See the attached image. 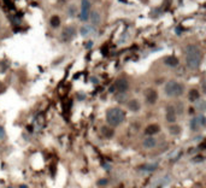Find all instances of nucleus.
<instances>
[{
  "instance_id": "nucleus-20",
  "label": "nucleus",
  "mask_w": 206,
  "mask_h": 188,
  "mask_svg": "<svg viewBox=\"0 0 206 188\" xmlns=\"http://www.w3.org/2000/svg\"><path fill=\"white\" fill-rule=\"evenodd\" d=\"M59 24H60V19H59V17H58V16H53V17L51 18V26L55 27V28H57Z\"/></svg>"
},
{
  "instance_id": "nucleus-22",
  "label": "nucleus",
  "mask_w": 206,
  "mask_h": 188,
  "mask_svg": "<svg viewBox=\"0 0 206 188\" xmlns=\"http://www.w3.org/2000/svg\"><path fill=\"white\" fill-rule=\"evenodd\" d=\"M75 14H76V12H75V6H70L68 10V14L69 16H71V17H74Z\"/></svg>"
},
{
  "instance_id": "nucleus-13",
  "label": "nucleus",
  "mask_w": 206,
  "mask_h": 188,
  "mask_svg": "<svg viewBox=\"0 0 206 188\" xmlns=\"http://www.w3.org/2000/svg\"><path fill=\"white\" fill-rule=\"evenodd\" d=\"M88 19H91L92 26H98V24L100 23V21H101L100 14H99L98 11H92V12H89V18H88Z\"/></svg>"
},
{
  "instance_id": "nucleus-3",
  "label": "nucleus",
  "mask_w": 206,
  "mask_h": 188,
  "mask_svg": "<svg viewBox=\"0 0 206 188\" xmlns=\"http://www.w3.org/2000/svg\"><path fill=\"white\" fill-rule=\"evenodd\" d=\"M184 92V87L181 82L177 81H169L164 86V93L166 97L169 98H179L183 94Z\"/></svg>"
},
{
  "instance_id": "nucleus-17",
  "label": "nucleus",
  "mask_w": 206,
  "mask_h": 188,
  "mask_svg": "<svg viewBox=\"0 0 206 188\" xmlns=\"http://www.w3.org/2000/svg\"><path fill=\"white\" fill-rule=\"evenodd\" d=\"M89 12H91V11H87V10H81V12H80V19H81V21H83V22L88 21V18H89Z\"/></svg>"
},
{
  "instance_id": "nucleus-24",
  "label": "nucleus",
  "mask_w": 206,
  "mask_h": 188,
  "mask_svg": "<svg viewBox=\"0 0 206 188\" xmlns=\"http://www.w3.org/2000/svg\"><path fill=\"white\" fill-rule=\"evenodd\" d=\"M4 138H5V129H4V127L0 126V140H2Z\"/></svg>"
},
{
  "instance_id": "nucleus-14",
  "label": "nucleus",
  "mask_w": 206,
  "mask_h": 188,
  "mask_svg": "<svg viewBox=\"0 0 206 188\" xmlns=\"http://www.w3.org/2000/svg\"><path fill=\"white\" fill-rule=\"evenodd\" d=\"M164 63L170 68H175V66L179 65V59L176 57H174V56H169V57H166L164 59Z\"/></svg>"
},
{
  "instance_id": "nucleus-25",
  "label": "nucleus",
  "mask_w": 206,
  "mask_h": 188,
  "mask_svg": "<svg viewBox=\"0 0 206 188\" xmlns=\"http://www.w3.org/2000/svg\"><path fill=\"white\" fill-rule=\"evenodd\" d=\"M92 46H93V42H92V41H91V42H88V43H87V48H91Z\"/></svg>"
},
{
  "instance_id": "nucleus-21",
  "label": "nucleus",
  "mask_w": 206,
  "mask_h": 188,
  "mask_svg": "<svg viewBox=\"0 0 206 188\" xmlns=\"http://www.w3.org/2000/svg\"><path fill=\"white\" fill-rule=\"evenodd\" d=\"M196 107H198L201 112H204V111H205V101L200 100V99H199V100H198V105H196Z\"/></svg>"
},
{
  "instance_id": "nucleus-16",
  "label": "nucleus",
  "mask_w": 206,
  "mask_h": 188,
  "mask_svg": "<svg viewBox=\"0 0 206 188\" xmlns=\"http://www.w3.org/2000/svg\"><path fill=\"white\" fill-rule=\"evenodd\" d=\"M140 169H141V170H143V171L152 173V171H154V170H157V169H158V164H152V163H148V164H145V165L140 166Z\"/></svg>"
},
{
  "instance_id": "nucleus-10",
  "label": "nucleus",
  "mask_w": 206,
  "mask_h": 188,
  "mask_svg": "<svg viewBox=\"0 0 206 188\" xmlns=\"http://www.w3.org/2000/svg\"><path fill=\"white\" fill-rule=\"evenodd\" d=\"M94 33H95L94 26H84V27L80 28V34H81V36H83V38H86L88 35H92Z\"/></svg>"
},
{
  "instance_id": "nucleus-8",
  "label": "nucleus",
  "mask_w": 206,
  "mask_h": 188,
  "mask_svg": "<svg viewBox=\"0 0 206 188\" xmlns=\"http://www.w3.org/2000/svg\"><path fill=\"white\" fill-rule=\"evenodd\" d=\"M159 131H160V127H159L158 124L153 123V124H150V126L145 129V134H146L147 136H154V135L158 134Z\"/></svg>"
},
{
  "instance_id": "nucleus-7",
  "label": "nucleus",
  "mask_w": 206,
  "mask_h": 188,
  "mask_svg": "<svg viewBox=\"0 0 206 188\" xmlns=\"http://www.w3.org/2000/svg\"><path fill=\"white\" fill-rule=\"evenodd\" d=\"M166 121L170 122V123H175L176 119H177V114H176V110L172 107V106H168L166 107Z\"/></svg>"
},
{
  "instance_id": "nucleus-1",
  "label": "nucleus",
  "mask_w": 206,
  "mask_h": 188,
  "mask_svg": "<svg viewBox=\"0 0 206 188\" xmlns=\"http://www.w3.org/2000/svg\"><path fill=\"white\" fill-rule=\"evenodd\" d=\"M186 53V64L191 70H196L200 64H201V59L203 54L200 48L196 45H188L184 50Z\"/></svg>"
},
{
  "instance_id": "nucleus-19",
  "label": "nucleus",
  "mask_w": 206,
  "mask_h": 188,
  "mask_svg": "<svg viewBox=\"0 0 206 188\" xmlns=\"http://www.w3.org/2000/svg\"><path fill=\"white\" fill-rule=\"evenodd\" d=\"M101 130H103V133L105 134L106 138H112L113 136V130L110 129V127H104Z\"/></svg>"
},
{
  "instance_id": "nucleus-4",
  "label": "nucleus",
  "mask_w": 206,
  "mask_h": 188,
  "mask_svg": "<svg viewBox=\"0 0 206 188\" xmlns=\"http://www.w3.org/2000/svg\"><path fill=\"white\" fill-rule=\"evenodd\" d=\"M74 36H75V29H74V27H67L62 31L60 39L64 42H69V41H71V39H74Z\"/></svg>"
},
{
  "instance_id": "nucleus-12",
  "label": "nucleus",
  "mask_w": 206,
  "mask_h": 188,
  "mask_svg": "<svg viewBox=\"0 0 206 188\" xmlns=\"http://www.w3.org/2000/svg\"><path fill=\"white\" fill-rule=\"evenodd\" d=\"M191 129L192 131H199V130L201 129V124H200V118H199V115L195 116V117H193L192 119H191Z\"/></svg>"
},
{
  "instance_id": "nucleus-2",
  "label": "nucleus",
  "mask_w": 206,
  "mask_h": 188,
  "mask_svg": "<svg viewBox=\"0 0 206 188\" xmlns=\"http://www.w3.org/2000/svg\"><path fill=\"white\" fill-rule=\"evenodd\" d=\"M125 119V111L121 107H111L106 112V122L109 127H118Z\"/></svg>"
},
{
  "instance_id": "nucleus-11",
  "label": "nucleus",
  "mask_w": 206,
  "mask_h": 188,
  "mask_svg": "<svg viewBox=\"0 0 206 188\" xmlns=\"http://www.w3.org/2000/svg\"><path fill=\"white\" fill-rule=\"evenodd\" d=\"M157 99H158V94L154 89H148L146 92V101L148 104H154L157 101Z\"/></svg>"
},
{
  "instance_id": "nucleus-5",
  "label": "nucleus",
  "mask_w": 206,
  "mask_h": 188,
  "mask_svg": "<svg viewBox=\"0 0 206 188\" xmlns=\"http://www.w3.org/2000/svg\"><path fill=\"white\" fill-rule=\"evenodd\" d=\"M115 88L119 92V93H125L129 89V82L125 78H119L117 80V82L115 83Z\"/></svg>"
},
{
  "instance_id": "nucleus-23",
  "label": "nucleus",
  "mask_w": 206,
  "mask_h": 188,
  "mask_svg": "<svg viewBox=\"0 0 206 188\" xmlns=\"http://www.w3.org/2000/svg\"><path fill=\"white\" fill-rule=\"evenodd\" d=\"M107 182H109V180H107V178H101V180H99V182H98V183H99L100 186H106V185H107Z\"/></svg>"
},
{
  "instance_id": "nucleus-9",
  "label": "nucleus",
  "mask_w": 206,
  "mask_h": 188,
  "mask_svg": "<svg viewBox=\"0 0 206 188\" xmlns=\"http://www.w3.org/2000/svg\"><path fill=\"white\" fill-rule=\"evenodd\" d=\"M127 107H128L130 111H133V112H137V111L141 109V104H140V101L136 100V99H131V100H129L127 102Z\"/></svg>"
},
{
  "instance_id": "nucleus-6",
  "label": "nucleus",
  "mask_w": 206,
  "mask_h": 188,
  "mask_svg": "<svg viewBox=\"0 0 206 188\" xmlns=\"http://www.w3.org/2000/svg\"><path fill=\"white\" fill-rule=\"evenodd\" d=\"M158 145V140L154 138V136H147L143 139L142 141V146L147 150H152V148H156Z\"/></svg>"
},
{
  "instance_id": "nucleus-15",
  "label": "nucleus",
  "mask_w": 206,
  "mask_h": 188,
  "mask_svg": "<svg viewBox=\"0 0 206 188\" xmlns=\"http://www.w3.org/2000/svg\"><path fill=\"white\" fill-rule=\"evenodd\" d=\"M188 98H189V100L191 101H198L200 99V93H199V90L198 89H191L189 90V94H188Z\"/></svg>"
},
{
  "instance_id": "nucleus-18",
  "label": "nucleus",
  "mask_w": 206,
  "mask_h": 188,
  "mask_svg": "<svg viewBox=\"0 0 206 188\" xmlns=\"http://www.w3.org/2000/svg\"><path fill=\"white\" fill-rule=\"evenodd\" d=\"M81 10L91 11V1L89 0H82L81 1Z\"/></svg>"
}]
</instances>
